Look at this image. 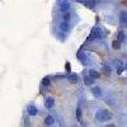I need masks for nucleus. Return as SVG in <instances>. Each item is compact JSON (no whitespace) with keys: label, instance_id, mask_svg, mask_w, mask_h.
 I'll return each mask as SVG.
<instances>
[{"label":"nucleus","instance_id":"f257e3e1","mask_svg":"<svg viewBox=\"0 0 127 127\" xmlns=\"http://www.w3.org/2000/svg\"><path fill=\"white\" fill-rule=\"evenodd\" d=\"M95 118L99 122H104V121H109L112 120V113L105 111V109H99L97 113H95Z\"/></svg>","mask_w":127,"mask_h":127},{"label":"nucleus","instance_id":"f03ea898","mask_svg":"<svg viewBox=\"0 0 127 127\" xmlns=\"http://www.w3.org/2000/svg\"><path fill=\"white\" fill-rule=\"evenodd\" d=\"M103 34H104L103 29H102V28H99V27H95V28H93V29H92V33H90L89 38H92V39H94V38H102V37H103Z\"/></svg>","mask_w":127,"mask_h":127},{"label":"nucleus","instance_id":"7ed1b4c3","mask_svg":"<svg viewBox=\"0 0 127 127\" xmlns=\"http://www.w3.org/2000/svg\"><path fill=\"white\" fill-rule=\"evenodd\" d=\"M59 27H60V31H61V32H64V33H67V32L70 31V24H69V22H66V20L61 22Z\"/></svg>","mask_w":127,"mask_h":127},{"label":"nucleus","instance_id":"20e7f679","mask_svg":"<svg viewBox=\"0 0 127 127\" xmlns=\"http://www.w3.org/2000/svg\"><path fill=\"white\" fill-rule=\"evenodd\" d=\"M27 112H28V114H29V116H36V114L38 113V109H37L36 105L29 104L28 107H27Z\"/></svg>","mask_w":127,"mask_h":127},{"label":"nucleus","instance_id":"39448f33","mask_svg":"<svg viewBox=\"0 0 127 127\" xmlns=\"http://www.w3.org/2000/svg\"><path fill=\"white\" fill-rule=\"evenodd\" d=\"M55 105V100H54V98H47L46 100H45V107L47 108V109H51L52 107Z\"/></svg>","mask_w":127,"mask_h":127},{"label":"nucleus","instance_id":"423d86ee","mask_svg":"<svg viewBox=\"0 0 127 127\" xmlns=\"http://www.w3.org/2000/svg\"><path fill=\"white\" fill-rule=\"evenodd\" d=\"M92 93H93V95H94L95 98L102 97V90H100V88H98V87H93V88H92Z\"/></svg>","mask_w":127,"mask_h":127},{"label":"nucleus","instance_id":"0eeeda50","mask_svg":"<svg viewBox=\"0 0 127 127\" xmlns=\"http://www.w3.org/2000/svg\"><path fill=\"white\" fill-rule=\"evenodd\" d=\"M120 18H121V24L123 27H127V12H122Z\"/></svg>","mask_w":127,"mask_h":127},{"label":"nucleus","instance_id":"6e6552de","mask_svg":"<svg viewBox=\"0 0 127 127\" xmlns=\"http://www.w3.org/2000/svg\"><path fill=\"white\" fill-rule=\"evenodd\" d=\"M55 123V118L52 117V116H47V117L45 118V125L46 126H52Z\"/></svg>","mask_w":127,"mask_h":127},{"label":"nucleus","instance_id":"1a4fd4ad","mask_svg":"<svg viewBox=\"0 0 127 127\" xmlns=\"http://www.w3.org/2000/svg\"><path fill=\"white\" fill-rule=\"evenodd\" d=\"M60 10H61V13H67L69 10H70V3H66V4L60 5Z\"/></svg>","mask_w":127,"mask_h":127},{"label":"nucleus","instance_id":"9d476101","mask_svg":"<svg viewBox=\"0 0 127 127\" xmlns=\"http://www.w3.org/2000/svg\"><path fill=\"white\" fill-rule=\"evenodd\" d=\"M84 83H85V85H92V84L94 83V78H92L90 75L89 76H84Z\"/></svg>","mask_w":127,"mask_h":127},{"label":"nucleus","instance_id":"9b49d317","mask_svg":"<svg viewBox=\"0 0 127 127\" xmlns=\"http://www.w3.org/2000/svg\"><path fill=\"white\" fill-rule=\"evenodd\" d=\"M50 83H51V78L50 76H45L43 79H42V85L43 87H48Z\"/></svg>","mask_w":127,"mask_h":127},{"label":"nucleus","instance_id":"f8f14e48","mask_svg":"<svg viewBox=\"0 0 127 127\" xmlns=\"http://www.w3.org/2000/svg\"><path fill=\"white\" fill-rule=\"evenodd\" d=\"M89 75L92 76V78H94V79H98L100 75H99V72L97 71V70H89Z\"/></svg>","mask_w":127,"mask_h":127},{"label":"nucleus","instance_id":"ddd939ff","mask_svg":"<svg viewBox=\"0 0 127 127\" xmlns=\"http://www.w3.org/2000/svg\"><path fill=\"white\" fill-rule=\"evenodd\" d=\"M69 80H70L72 84H75V83L79 81V78H78V75H75V74H71V75L69 76Z\"/></svg>","mask_w":127,"mask_h":127},{"label":"nucleus","instance_id":"4468645a","mask_svg":"<svg viewBox=\"0 0 127 127\" xmlns=\"http://www.w3.org/2000/svg\"><path fill=\"white\" fill-rule=\"evenodd\" d=\"M85 5H87L88 8H90V9H94V6H95V1H94V0H88V1L85 3Z\"/></svg>","mask_w":127,"mask_h":127},{"label":"nucleus","instance_id":"2eb2a0df","mask_svg":"<svg viewBox=\"0 0 127 127\" xmlns=\"http://www.w3.org/2000/svg\"><path fill=\"white\" fill-rule=\"evenodd\" d=\"M117 39L120 41V42H123L125 41V38H126V36H125V33H123V32H118V34H117Z\"/></svg>","mask_w":127,"mask_h":127},{"label":"nucleus","instance_id":"dca6fc26","mask_svg":"<svg viewBox=\"0 0 127 127\" xmlns=\"http://www.w3.org/2000/svg\"><path fill=\"white\" fill-rule=\"evenodd\" d=\"M103 74H104L105 76H108L109 74H111V67L109 66H104L103 67Z\"/></svg>","mask_w":127,"mask_h":127},{"label":"nucleus","instance_id":"f3484780","mask_svg":"<svg viewBox=\"0 0 127 127\" xmlns=\"http://www.w3.org/2000/svg\"><path fill=\"white\" fill-rule=\"evenodd\" d=\"M76 120H78L79 122H81V109H80V108L76 109Z\"/></svg>","mask_w":127,"mask_h":127},{"label":"nucleus","instance_id":"a211bd4d","mask_svg":"<svg viewBox=\"0 0 127 127\" xmlns=\"http://www.w3.org/2000/svg\"><path fill=\"white\" fill-rule=\"evenodd\" d=\"M78 57H79V59H81L84 64H87V56H85V55H84V54H83V52H81V54H78Z\"/></svg>","mask_w":127,"mask_h":127},{"label":"nucleus","instance_id":"6ab92c4d","mask_svg":"<svg viewBox=\"0 0 127 127\" xmlns=\"http://www.w3.org/2000/svg\"><path fill=\"white\" fill-rule=\"evenodd\" d=\"M70 18H71V15H70V13H69V12H67V13H64V20H66V22H69Z\"/></svg>","mask_w":127,"mask_h":127},{"label":"nucleus","instance_id":"aec40b11","mask_svg":"<svg viewBox=\"0 0 127 127\" xmlns=\"http://www.w3.org/2000/svg\"><path fill=\"white\" fill-rule=\"evenodd\" d=\"M120 46H121V42H120L118 39H116V41L113 42V47H114V48H120Z\"/></svg>","mask_w":127,"mask_h":127},{"label":"nucleus","instance_id":"412c9836","mask_svg":"<svg viewBox=\"0 0 127 127\" xmlns=\"http://www.w3.org/2000/svg\"><path fill=\"white\" fill-rule=\"evenodd\" d=\"M123 71H125V69H123V67H121V66H118V67H117V70H116V72H117L118 75H121V74H122Z\"/></svg>","mask_w":127,"mask_h":127},{"label":"nucleus","instance_id":"4be33fe9","mask_svg":"<svg viewBox=\"0 0 127 127\" xmlns=\"http://www.w3.org/2000/svg\"><path fill=\"white\" fill-rule=\"evenodd\" d=\"M66 3H69L67 0H57V4H59V5H62V4H66Z\"/></svg>","mask_w":127,"mask_h":127},{"label":"nucleus","instance_id":"5701e85b","mask_svg":"<svg viewBox=\"0 0 127 127\" xmlns=\"http://www.w3.org/2000/svg\"><path fill=\"white\" fill-rule=\"evenodd\" d=\"M76 1H78V3H83V4H85V3L88 1V0H76Z\"/></svg>","mask_w":127,"mask_h":127},{"label":"nucleus","instance_id":"b1692460","mask_svg":"<svg viewBox=\"0 0 127 127\" xmlns=\"http://www.w3.org/2000/svg\"><path fill=\"white\" fill-rule=\"evenodd\" d=\"M66 70H67V71L70 70V65H69V64H66Z\"/></svg>","mask_w":127,"mask_h":127}]
</instances>
